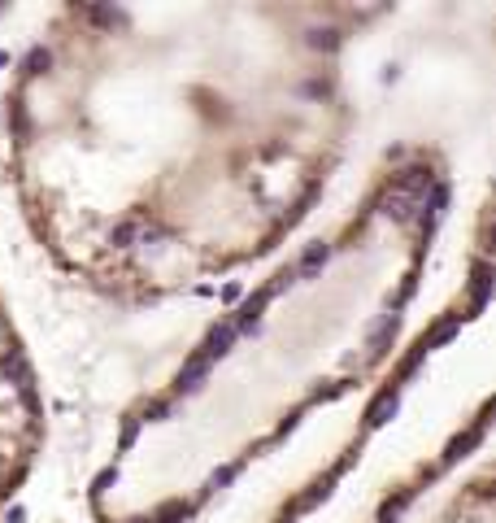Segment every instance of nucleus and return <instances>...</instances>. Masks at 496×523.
I'll list each match as a JSON object with an SVG mask.
<instances>
[{
    "mask_svg": "<svg viewBox=\"0 0 496 523\" xmlns=\"http://www.w3.org/2000/svg\"><path fill=\"white\" fill-rule=\"evenodd\" d=\"M440 523H488V497H483V502L475 506V515L466 510V502H457V510H453L449 519H440Z\"/></svg>",
    "mask_w": 496,
    "mask_h": 523,
    "instance_id": "1",
    "label": "nucleus"
}]
</instances>
